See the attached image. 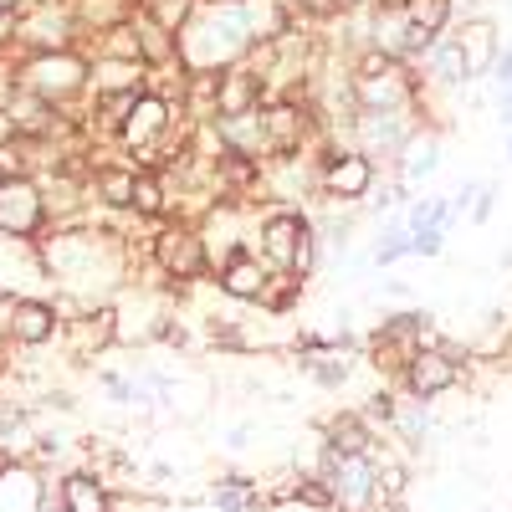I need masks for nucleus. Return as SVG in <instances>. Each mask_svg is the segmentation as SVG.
Listing matches in <instances>:
<instances>
[{"label": "nucleus", "instance_id": "obj_1", "mask_svg": "<svg viewBox=\"0 0 512 512\" xmlns=\"http://www.w3.org/2000/svg\"><path fill=\"white\" fill-rule=\"evenodd\" d=\"M256 256L272 272H292V277H313L323 262V241L318 226L303 205H256Z\"/></svg>", "mask_w": 512, "mask_h": 512}, {"label": "nucleus", "instance_id": "obj_2", "mask_svg": "<svg viewBox=\"0 0 512 512\" xmlns=\"http://www.w3.org/2000/svg\"><path fill=\"white\" fill-rule=\"evenodd\" d=\"M420 134V113L415 108H354L349 123L338 128V139L369 154L374 164H395V154Z\"/></svg>", "mask_w": 512, "mask_h": 512}, {"label": "nucleus", "instance_id": "obj_3", "mask_svg": "<svg viewBox=\"0 0 512 512\" xmlns=\"http://www.w3.org/2000/svg\"><path fill=\"white\" fill-rule=\"evenodd\" d=\"M154 262H159L164 277H175L180 287H195V282L210 272V251H205L200 226H190V221L164 226V231L154 236Z\"/></svg>", "mask_w": 512, "mask_h": 512}, {"label": "nucleus", "instance_id": "obj_4", "mask_svg": "<svg viewBox=\"0 0 512 512\" xmlns=\"http://www.w3.org/2000/svg\"><path fill=\"white\" fill-rule=\"evenodd\" d=\"M461 374H466V364H456L441 344H431V349H415L395 379H400V390H405L410 400H425V405H431V400H441L446 390H456Z\"/></svg>", "mask_w": 512, "mask_h": 512}, {"label": "nucleus", "instance_id": "obj_5", "mask_svg": "<svg viewBox=\"0 0 512 512\" xmlns=\"http://www.w3.org/2000/svg\"><path fill=\"white\" fill-rule=\"evenodd\" d=\"M26 88L36 93V98H67V93H82L88 88V67H82L72 52H41L31 67H26Z\"/></svg>", "mask_w": 512, "mask_h": 512}, {"label": "nucleus", "instance_id": "obj_6", "mask_svg": "<svg viewBox=\"0 0 512 512\" xmlns=\"http://www.w3.org/2000/svg\"><path fill=\"white\" fill-rule=\"evenodd\" d=\"M267 277H272V267L262 262V256H256V251H236L231 262L216 267V292L226 297V303H262Z\"/></svg>", "mask_w": 512, "mask_h": 512}, {"label": "nucleus", "instance_id": "obj_7", "mask_svg": "<svg viewBox=\"0 0 512 512\" xmlns=\"http://www.w3.org/2000/svg\"><path fill=\"white\" fill-rule=\"evenodd\" d=\"M41 221H47V205H41L36 185L0 180V231L6 236H36Z\"/></svg>", "mask_w": 512, "mask_h": 512}, {"label": "nucleus", "instance_id": "obj_8", "mask_svg": "<svg viewBox=\"0 0 512 512\" xmlns=\"http://www.w3.org/2000/svg\"><path fill=\"white\" fill-rule=\"evenodd\" d=\"M451 31H456V47H461V57H466V72H472V82L487 77L492 62H497V52H502V26H497L492 16H477V21H456Z\"/></svg>", "mask_w": 512, "mask_h": 512}, {"label": "nucleus", "instance_id": "obj_9", "mask_svg": "<svg viewBox=\"0 0 512 512\" xmlns=\"http://www.w3.org/2000/svg\"><path fill=\"white\" fill-rule=\"evenodd\" d=\"M420 77L431 82V88H441V93H456V88H466V82H472V72H466V57H461V47H456V31H441V36L431 41V52L420 57Z\"/></svg>", "mask_w": 512, "mask_h": 512}, {"label": "nucleus", "instance_id": "obj_10", "mask_svg": "<svg viewBox=\"0 0 512 512\" xmlns=\"http://www.w3.org/2000/svg\"><path fill=\"white\" fill-rule=\"evenodd\" d=\"M267 93H262V82H256V72L246 62H231L216 72V118L221 113H251V108H262Z\"/></svg>", "mask_w": 512, "mask_h": 512}, {"label": "nucleus", "instance_id": "obj_11", "mask_svg": "<svg viewBox=\"0 0 512 512\" xmlns=\"http://www.w3.org/2000/svg\"><path fill=\"white\" fill-rule=\"evenodd\" d=\"M395 180H405V185H420V180H431L436 169H441V134L436 128H420V134L395 154Z\"/></svg>", "mask_w": 512, "mask_h": 512}, {"label": "nucleus", "instance_id": "obj_12", "mask_svg": "<svg viewBox=\"0 0 512 512\" xmlns=\"http://www.w3.org/2000/svg\"><path fill=\"white\" fill-rule=\"evenodd\" d=\"M323 441H328L333 451H344V456H369L374 441H379V431H374L359 410H338L333 420H323Z\"/></svg>", "mask_w": 512, "mask_h": 512}, {"label": "nucleus", "instance_id": "obj_13", "mask_svg": "<svg viewBox=\"0 0 512 512\" xmlns=\"http://www.w3.org/2000/svg\"><path fill=\"white\" fill-rule=\"evenodd\" d=\"M57 333V313L47 303H11V338L26 349L47 344V338Z\"/></svg>", "mask_w": 512, "mask_h": 512}, {"label": "nucleus", "instance_id": "obj_14", "mask_svg": "<svg viewBox=\"0 0 512 512\" xmlns=\"http://www.w3.org/2000/svg\"><path fill=\"white\" fill-rule=\"evenodd\" d=\"M169 210H175V195H169L164 175H159V169H144V164H139V175H134V216L164 221Z\"/></svg>", "mask_w": 512, "mask_h": 512}, {"label": "nucleus", "instance_id": "obj_15", "mask_svg": "<svg viewBox=\"0 0 512 512\" xmlns=\"http://www.w3.org/2000/svg\"><path fill=\"white\" fill-rule=\"evenodd\" d=\"M62 512H113L108 487L93 472H72L62 477Z\"/></svg>", "mask_w": 512, "mask_h": 512}, {"label": "nucleus", "instance_id": "obj_16", "mask_svg": "<svg viewBox=\"0 0 512 512\" xmlns=\"http://www.w3.org/2000/svg\"><path fill=\"white\" fill-rule=\"evenodd\" d=\"M210 502H216V512H256L267 507V492L256 487V477H221L210 487Z\"/></svg>", "mask_w": 512, "mask_h": 512}, {"label": "nucleus", "instance_id": "obj_17", "mask_svg": "<svg viewBox=\"0 0 512 512\" xmlns=\"http://www.w3.org/2000/svg\"><path fill=\"white\" fill-rule=\"evenodd\" d=\"M134 164H103L93 169V190L108 200V205H134Z\"/></svg>", "mask_w": 512, "mask_h": 512}, {"label": "nucleus", "instance_id": "obj_18", "mask_svg": "<svg viewBox=\"0 0 512 512\" xmlns=\"http://www.w3.org/2000/svg\"><path fill=\"white\" fill-rule=\"evenodd\" d=\"M451 205H446V195H420V200H410L405 205V231H425V226H436V231H451Z\"/></svg>", "mask_w": 512, "mask_h": 512}, {"label": "nucleus", "instance_id": "obj_19", "mask_svg": "<svg viewBox=\"0 0 512 512\" xmlns=\"http://www.w3.org/2000/svg\"><path fill=\"white\" fill-rule=\"evenodd\" d=\"M405 256H410V231H405V221H384L379 236H374V267H395V262H405Z\"/></svg>", "mask_w": 512, "mask_h": 512}, {"label": "nucleus", "instance_id": "obj_20", "mask_svg": "<svg viewBox=\"0 0 512 512\" xmlns=\"http://www.w3.org/2000/svg\"><path fill=\"white\" fill-rule=\"evenodd\" d=\"M395 410H400V400H395L390 390H374V395L359 405V415H364L369 425H390V420H395Z\"/></svg>", "mask_w": 512, "mask_h": 512}, {"label": "nucleus", "instance_id": "obj_21", "mask_svg": "<svg viewBox=\"0 0 512 512\" xmlns=\"http://www.w3.org/2000/svg\"><path fill=\"white\" fill-rule=\"evenodd\" d=\"M497 195H502V190H497L492 180H482V185H477L472 205H466V216H472V226H487V221H492V210H497Z\"/></svg>", "mask_w": 512, "mask_h": 512}, {"label": "nucleus", "instance_id": "obj_22", "mask_svg": "<svg viewBox=\"0 0 512 512\" xmlns=\"http://www.w3.org/2000/svg\"><path fill=\"white\" fill-rule=\"evenodd\" d=\"M441 246H446V231H436V226L410 231V256H441Z\"/></svg>", "mask_w": 512, "mask_h": 512}, {"label": "nucleus", "instance_id": "obj_23", "mask_svg": "<svg viewBox=\"0 0 512 512\" xmlns=\"http://www.w3.org/2000/svg\"><path fill=\"white\" fill-rule=\"evenodd\" d=\"M251 441H256V420H236L226 431V451H246Z\"/></svg>", "mask_w": 512, "mask_h": 512}, {"label": "nucleus", "instance_id": "obj_24", "mask_svg": "<svg viewBox=\"0 0 512 512\" xmlns=\"http://www.w3.org/2000/svg\"><path fill=\"white\" fill-rule=\"evenodd\" d=\"M497 88H507L512 82V41H502V52H497V62H492V72H487Z\"/></svg>", "mask_w": 512, "mask_h": 512}, {"label": "nucleus", "instance_id": "obj_25", "mask_svg": "<svg viewBox=\"0 0 512 512\" xmlns=\"http://www.w3.org/2000/svg\"><path fill=\"white\" fill-rule=\"evenodd\" d=\"M11 134H16V128H11V118H6V113H0V149H6V144H11Z\"/></svg>", "mask_w": 512, "mask_h": 512}, {"label": "nucleus", "instance_id": "obj_26", "mask_svg": "<svg viewBox=\"0 0 512 512\" xmlns=\"http://www.w3.org/2000/svg\"><path fill=\"white\" fill-rule=\"evenodd\" d=\"M21 6V0H0V16H6V11H16Z\"/></svg>", "mask_w": 512, "mask_h": 512}, {"label": "nucleus", "instance_id": "obj_27", "mask_svg": "<svg viewBox=\"0 0 512 512\" xmlns=\"http://www.w3.org/2000/svg\"><path fill=\"white\" fill-rule=\"evenodd\" d=\"M507 159H512V134H507Z\"/></svg>", "mask_w": 512, "mask_h": 512}, {"label": "nucleus", "instance_id": "obj_28", "mask_svg": "<svg viewBox=\"0 0 512 512\" xmlns=\"http://www.w3.org/2000/svg\"><path fill=\"white\" fill-rule=\"evenodd\" d=\"M0 180H6V175H0Z\"/></svg>", "mask_w": 512, "mask_h": 512}]
</instances>
